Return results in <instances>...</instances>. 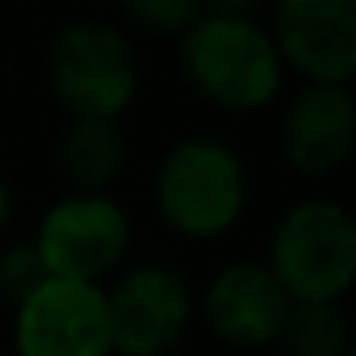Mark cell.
<instances>
[{"label":"cell","instance_id":"4","mask_svg":"<svg viewBox=\"0 0 356 356\" xmlns=\"http://www.w3.org/2000/svg\"><path fill=\"white\" fill-rule=\"evenodd\" d=\"M50 88L73 119H119L134 100L131 42L104 24H73L50 47Z\"/></svg>","mask_w":356,"mask_h":356},{"label":"cell","instance_id":"3","mask_svg":"<svg viewBox=\"0 0 356 356\" xmlns=\"http://www.w3.org/2000/svg\"><path fill=\"white\" fill-rule=\"evenodd\" d=\"M157 211L184 238H215L230 230L245 207V169L222 142L188 138L169 149L157 169Z\"/></svg>","mask_w":356,"mask_h":356},{"label":"cell","instance_id":"5","mask_svg":"<svg viewBox=\"0 0 356 356\" xmlns=\"http://www.w3.org/2000/svg\"><path fill=\"white\" fill-rule=\"evenodd\" d=\"M131 222L123 207L108 195H70L54 203L39 222V238L31 241L42 257L50 280L96 284L123 261Z\"/></svg>","mask_w":356,"mask_h":356},{"label":"cell","instance_id":"15","mask_svg":"<svg viewBox=\"0 0 356 356\" xmlns=\"http://www.w3.org/2000/svg\"><path fill=\"white\" fill-rule=\"evenodd\" d=\"M8 218H12V192H8V184L0 180V230H4Z\"/></svg>","mask_w":356,"mask_h":356},{"label":"cell","instance_id":"2","mask_svg":"<svg viewBox=\"0 0 356 356\" xmlns=\"http://www.w3.org/2000/svg\"><path fill=\"white\" fill-rule=\"evenodd\" d=\"M268 272L291 302H337L356 276V226L341 203H295L272 234Z\"/></svg>","mask_w":356,"mask_h":356},{"label":"cell","instance_id":"11","mask_svg":"<svg viewBox=\"0 0 356 356\" xmlns=\"http://www.w3.org/2000/svg\"><path fill=\"white\" fill-rule=\"evenodd\" d=\"M127 142L115 119H73L58 142V165L81 188V195H100L123 172Z\"/></svg>","mask_w":356,"mask_h":356},{"label":"cell","instance_id":"9","mask_svg":"<svg viewBox=\"0 0 356 356\" xmlns=\"http://www.w3.org/2000/svg\"><path fill=\"white\" fill-rule=\"evenodd\" d=\"M203 310L218 341L234 348H261L276 341L291 299L268 264H230L211 280Z\"/></svg>","mask_w":356,"mask_h":356},{"label":"cell","instance_id":"12","mask_svg":"<svg viewBox=\"0 0 356 356\" xmlns=\"http://www.w3.org/2000/svg\"><path fill=\"white\" fill-rule=\"evenodd\" d=\"M284 356H348V330L333 302H291L276 333Z\"/></svg>","mask_w":356,"mask_h":356},{"label":"cell","instance_id":"10","mask_svg":"<svg viewBox=\"0 0 356 356\" xmlns=\"http://www.w3.org/2000/svg\"><path fill=\"white\" fill-rule=\"evenodd\" d=\"M356 142V104L341 85H307L284 119V154L299 172H333Z\"/></svg>","mask_w":356,"mask_h":356},{"label":"cell","instance_id":"13","mask_svg":"<svg viewBox=\"0 0 356 356\" xmlns=\"http://www.w3.org/2000/svg\"><path fill=\"white\" fill-rule=\"evenodd\" d=\"M127 19L149 35H188L192 24L203 16L200 0H131Z\"/></svg>","mask_w":356,"mask_h":356},{"label":"cell","instance_id":"14","mask_svg":"<svg viewBox=\"0 0 356 356\" xmlns=\"http://www.w3.org/2000/svg\"><path fill=\"white\" fill-rule=\"evenodd\" d=\"M42 284H50V272L35 245H12L8 253H0V295L16 307H24Z\"/></svg>","mask_w":356,"mask_h":356},{"label":"cell","instance_id":"7","mask_svg":"<svg viewBox=\"0 0 356 356\" xmlns=\"http://www.w3.org/2000/svg\"><path fill=\"white\" fill-rule=\"evenodd\" d=\"M192 295L165 264L127 272L108 295V330L119 356H165L188 330Z\"/></svg>","mask_w":356,"mask_h":356},{"label":"cell","instance_id":"6","mask_svg":"<svg viewBox=\"0 0 356 356\" xmlns=\"http://www.w3.org/2000/svg\"><path fill=\"white\" fill-rule=\"evenodd\" d=\"M19 356H111L108 291L96 284L50 280L16 314Z\"/></svg>","mask_w":356,"mask_h":356},{"label":"cell","instance_id":"1","mask_svg":"<svg viewBox=\"0 0 356 356\" xmlns=\"http://www.w3.org/2000/svg\"><path fill=\"white\" fill-rule=\"evenodd\" d=\"M249 0L203 4L180 47V62L192 88L226 111H257L280 92V62L272 35L253 19Z\"/></svg>","mask_w":356,"mask_h":356},{"label":"cell","instance_id":"8","mask_svg":"<svg viewBox=\"0 0 356 356\" xmlns=\"http://www.w3.org/2000/svg\"><path fill=\"white\" fill-rule=\"evenodd\" d=\"M272 47L310 85H341L356 73L353 0H280L272 12Z\"/></svg>","mask_w":356,"mask_h":356},{"label":"cell","instance_id":"16","mask_svg":"<svg viewBox=\"0 0 356 356\" xmlns=\"http://www.w3.org/2000/svg\"><path fill=\"white\" fill-rule=\"evenodd\" d=\"M348 356H353V353H348Z\"/></svg>","mask_w":356,"mask_h":356}]
</instances>
